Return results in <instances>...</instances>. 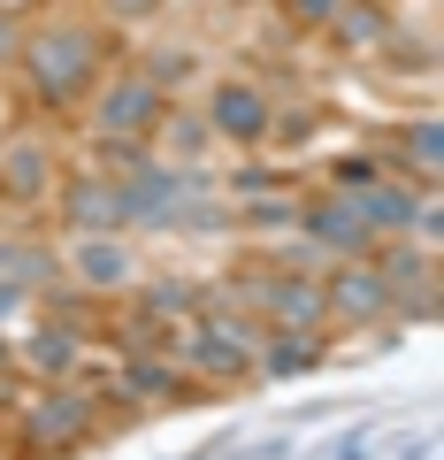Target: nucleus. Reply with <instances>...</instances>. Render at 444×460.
Wrapping results in <instances>:
<instances>
[{
	"mask_svg": "<svg viewBox=\"0 0 444 460\" xmlns=\"http://www.w3.org/2000/svg\"><path fill=\"white\" fill-rule=\"evenodd\" d=\"M307 361H314V345H283V353H276L268 368H276V376H292V368H307Z\"/></svg>",
	"mask_w": 444,
	"mask_h": 460,
	"instance_id": "3",
	"label": "nucleus"
},
{
	"mask_svg": "<svg viewBox=\"0 0 444 460\" xmlns=\"http://www.w3.org/2000/svg\"><path fill=\"white\" fill-rule=\"evenodd\" d=\"M108 123H146V93H123V100H108Z\"/></svg>",
	"mask_w": 444,
	"mask_h": 460,
	"instance_id": "2",
	"label": "nucleus"
},
{
	"mask_svg": "<svg viewBox=\"0 0 444 460\" xmlns=\"http://www.w3.org/2000/svg\"><path fill=\"white\" fill-rule=\"evenodd\" d=\"M222 131H261V100L253 93H222Z\"/></svg>",
	"mask_w": 444,
	"mask_h": 460,
	"instance_id": "1",
	"label": "nucleus"
},
{
	"mask_svg": "<svg viewBox=\"0 0 444 460\" xmlns=\"http://www.w3.org/2000/svg\"><path fill=\"white\" fill-rule=\"evenodd\" d=\"M292 8H307V16H322V8H329V0H292Z\"/></svg>",
	"mask_w": 444,
	"mask_h": 460,
	"instance_id": "4",
	"label": "nucleus"
}]
</instances>
